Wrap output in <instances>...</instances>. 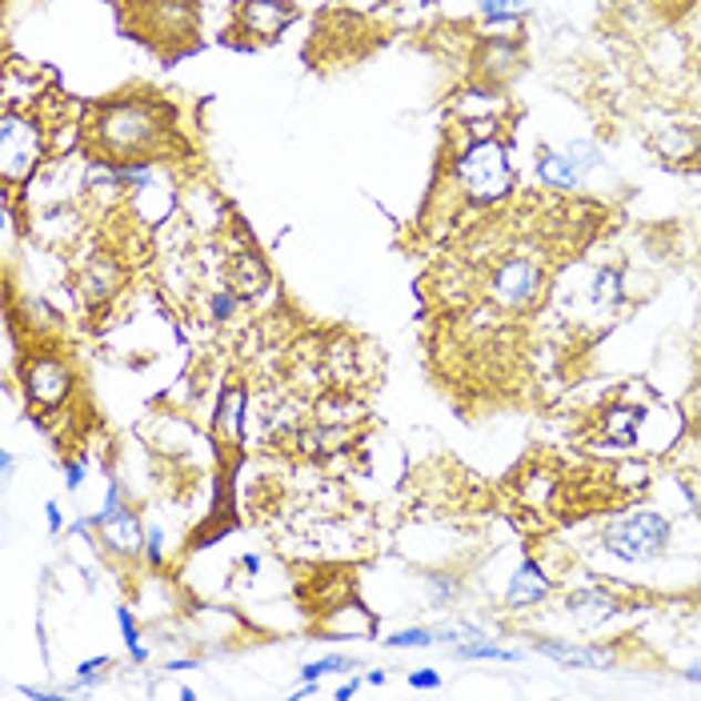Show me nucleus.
I'll return each instance as SVG.
<instances>
[{
    "instance_id": "423d86ee",
    "label": "nucleus",
    "mask_w": 701,
    "mask_h": 701,
    "mask_svg": "<svg viewBox=\"0 0 701 701\" xmlns=\"http://www.w3.org/2000/svg\"><path fill=\"white\" fill-rule=\"evenodd\" d=\"M21 381H24V398L37 409H61L76 389L73 365H69V357L56 353V349L24 357Z\"/></svg>"
},
{
    "instance_id": "c85d7f7f",
    "label": "nucleus",
    "mask_w": 701,
    "mask_h": 701,
    "mask_svg": "<svg viewBox=\"0 0 701 701\" xmlns=\"http://www.w3.org/2000/svg\"><path fill=\"white\" fill-rule=\"evenodd\" d=\"M594 297L597 305H614L621 297V272L618 269H597L594 277Z\"/></svg>"
},
{
    "instance_id": "5701e85b",
    "label": "nucleus",
    "mask_w": 701,
    "mask_h": 701,
    "mask_svg": "<svg viewBox=\"0 0 701 701\" xmlns=\"http://www.w3.org/2000/svg\"><path fill=\"white\" fill-rule=\"evenodd\" d=\"M453 653L465 661H522V649L493 646V641H485L482 633H477V638H461L457 646H453Z\"/></svg>"
},
{
    "instance_id": "f257e3e1",
    "label": "nucleus",
    "mask_w": 701,
    "mask_h": 701,
    "mask_svg": "<svg viewBox=\"0 0 701 701\" xmlns=\"http://www.w3.org/2000/svg\"><path fill=\"white\" fill-rule=\"evenodd\" d=\"M173 116L161 96H113L84 121V141L101 161H153Z\"/></svg>"
},
{
    "instance_id": "393cba45",
    "label": "nucleus",
    "mask_w": 701,
    "mask_h": 701,
    "mask_svg": "<svg viewBox=\"0 0 701 701\" xmlns=\"http://www.w3.org/2000/svg\"><path fill=\"white\" fill-rule=\"evenodd\" d=\"M441 641V629H425V626H409L398 629V633H389L385 646L389 649H430Z\"/></svg>"
},
{
    "instance_id": "f3484780",
    "label": "nucleus",
    "mask_w": 701,
    "mask_h": 701,
    "mask_svg": "<svg viewBox=\"0 0 701 701\" xmlns=\"http://www.w3.org/2000/svg\"><path fill=\"white\" fill-rule=\"evenodd\" d=\"M116 285H121V265L105 261V257H96V261L89 265V272H84L81 293H84V301H89V305H101V301H109V297L116 293Z\"/></svg>"
},
{
    "instance_id": "c9c22d12",
    "label": "nucleus",
    "mask_w": 701,
    "mask_h": 701,
    "mask_svg": "<svg viewBox=\"0 0 701 701\" xmlns=\"http://www.w3.org/2000/svg\"><path fill=\"white\" fill-rule=\"evenodd\" d=\"M685 417H690L693 430H701V385L693 389L690 398H685Z\"/></svg>"
},
{
    "instance_id": "9b49d317",
    "label": "nucleus",
    "mask_w": 701,
    "mask_h": 701,
    "mask_svg": "<svg viewBox=\"0 0 701 701\" xmlns=\"http://www.w3.org/2000/svg\"><path fill=\"white\" fill-rule=\"evenodd\" d=\"M225 281H229V289L241 301H252V297H261L265 289H269V269H265V261L257 257L252 249L237 252V257H229V265H225Z\"/></svg>"
},
{
    "instance_id": "ea45409f",
    "label": "nucleus",
    "mask_w": 701,
    "mask_h": 701,
    "mask_svg": "<svg viewBox=\"0 0 701 701\" xmlns=\"http://www.w3.org/2000/svg\"><path fill=\"white\" fill-rule=\"evenodd\" d=\"M685 678H690V681H701V666H690V670H685Z\"/></svg>"
},
{
    "instance_id": "aec40b11",
    "label": "nucleus",
    "mask_w": 701,
    "mask_h": 701,
    "mask_svg": "<svg viewBox=\"0 0 701 701\" xmlns=\"http://www.w3.org/2000/svg\"><path fill=\"white\" fill-rule=\"evenodd\" d=\"M517 49H509V41H485L482 49V64H477V73L482 81H509L517 73Z\"/></svg>"
},
{
    "instance_id": "58836bf2",
    "label": "nucleus",
    "mask_w": 701,
    "mask_h": 701,
    "mask_svg": "<svg viewBox=\"0 0 701 701\" xmlns=\"http://www.w3.org/2000/svg\"><path fill=\"white\" fill-rule=\"evenodd\" d=\"M357 685H361V681H346V685H337V693H333V698H337V701L353 698V693H357Z\"/></svg>"
},
{
    "instance_id": "7ed1b4c3",
    "label": "nucleus",
    "mask_w": 701,
    "mask_h": 701,
    "mask_svg": "<svg viewBox=\"0 0 701 701\" xmlns=\"http://www.w3.org/2000/svg\"><path fill=\"white\" fill-rule=\"evenodd\" d=\"M44 157H49V128L32 113L9 105L4 121H0V181H4V189L29 185L37 168L44 165Z\"/></svg>"
},
{
    "instance_id": "a878e982",
    "label": "nucleus",
    "mask_w": 701,
    "mask_h": 701,
    "mask_svg": "<svg viewBox=\"0 0 701 701\" xmlns=\"http://www.w3.org/2000/svg\"><path fill=\"white\" fill-rule=\"evenodd\" d=\"M361 661L349 658V653H333V658H321V661H309V666H301V681H321L324 673H349L357 670Z\"/></svg>"
},
{
    "instance_id": "cd10ccee",
    "label": "nucleus",
    "mask_w": 701,
    "mask_h": 701,
    "mask_svg": "<svg viewBox=\"0 0 701 701\" xmlns=\"http://www.w3.org/2000/svg\"><path fill=\"white\" fill-rule=\"evenodd\" d=\"M425 586H430L433 609H445V606H453V601H457V577H450V574H430V577H425Z\"/></svg>"
},
{
    "instance_id": "f704fd0d",
    "label": "nucleus",
    "mask_w": 701,
    "mask_h": 701,
    "mask_svg": "<svg viewBox=\"0 0 701 701\" xmlns=\"http://www.w3.org/2000/svg\"><path fill=\"white\" fill-rule=\"evenodd\" d=\"M145 545H148V561H153V566H157L161 557H165V534H161V529H148Z\"/></svg>"
},
{
    "instance_id": "f03ea898",
    "label": "nucleus",
    "mask_w": 701,
    "mask_h": 701,
    "mask_svg": "<svg viewBox=\"0 0 701 701\" xmlns=\"http://www.w3.org/2000/svg\"><path fill=\"white\" fill-rule=\"evenodd\" d=\"M453 181L470 205H493L513 189L509 153L497 136H473L453 161Z\"/></svg>"
},
{
    "instance_id": "1a4fd4ad",
    "label": "nucleus",
    "mask_w": 701,
    "mask_h": 701,
    "mask_svg": "<svg viewBox=\"0 0 701 701\" xmlns=\"http://www.w3.org/2000/svg\"><path fill=\"white\" fill-rule=\"evenodd\" d=\"M96 529H101V542L121 557H136L141 554V545H145V529L136 522V513L128 505H121V485H109V502L105 509L93 517Z\"/></svg>"
},
{
    "instance_id": "2f4dec72",
    "label": "nucleus",
    "mask_w": 701,
    "mask_h": 701,
    "mask_svg": "<svg viewBox=\"0 0 701 701\" xmlns=\"http://www.w3.org/2000/svg\"><path fill=\"white\" fill-rule=\"evenodd\" d=\"M566 153L577 161V168H581V173H586V168H594L597 161H601V153H597V145H589V141H569Z\"/></svg>"
},
{
    "instance_id": "20e7f679",
    "label": "nucleus",
    "mask_w": 701,
    "mask_h": 701,
    "mask_svg": "<svg viewBox=\"0 0 701 701\" xmlns=\"http://www.w3.org/2000/svg\"><path fill=\"white\" fill-rule=\"evenodd\" d=\"M670 537H673V525L653 509H633L618 522L606 525V534H601V549L621 561H653L670 549Z\"/></svg>"
},
{
    "instance_id": "f8f14e48",
    "label": "nucleus",
    "mask_w": 701,
    "mask_h": 701,
    "mask_svg": "<svg viewBox=\"0 0 701 701\" xmlns=\"http://www.w3.org/2000/svg\"><path fill=\"white\" fill-rule=\"evenodd\" d=\"M245 417H249V389H245L241 381H229V385L220 389L213 425H217V433L225 441H241L245 437Z\"/></svg>"
},
{
    "instance_id": "72a5a7b5",
    "label": "nucleus",
    "mask_w": 701,
    "mask_h": 701,
    "mask_svg": "<svg viewBox=\"0 0 701 701\" xmlns=\"http://www.w3.org/2000/svg\"><path fill=\"white\" fill-rule=\"evenodd\" d=\"M81 482H84V461H64V485L76 493Z\"/></svg>"
},
{
    "instance_id": "6e6552de",
    "label": "nucleus",
    "mask_w": 701,
    "mask_h": 701,
    "mask_svg": "<svg viewBox=\"0 0 701 701\" xmlns=\"http://www.w3.org/2000/svg\"><path fill=\"white\" fill-rule=\"evenodd\" d=\"M293 24L289 0H237L233 29L245 32V44H269Z\"/></svg>"
},
{
    "instance_id": "6ab92c4d",
    "label": "nucleus",
    "mask_w": 701,
    "mask_h": 701,
    "mask_svg": "<svg viewBox=\"0 0 701 701\" xmlns=\"http://www.w3.org/2000/svg\"><path fill=\"white\" fill-rule=\"evenodd\" d=\"M641 409L633 405H614L606 409V421H601V430H606L609 445H638V430H641Z\"/></svg>"
},
{
    "instance_id": "473e14b6",
    "label": "nucleus",
    "mask_w": 701,
    "mask_h": 701,
    "mask_svg": "<svg viewBox=\"0 0 701 701\" xmlns=\"http://www.w3.org/2000/svg\"><path fill=\"white\" fill-rule=\"evenodd\" d=\"M409 685H413V690H437L441 673L437 670H413L409 673Z\"/></svg>"
},
{
    "instance_id": "7c9ffc66",
    "label": "nucleus",
    "mask_w": 701,
    "mask_h": 701,
    "mask_svg": "<svg viewBox=\"0 0 701 701\" xmlns=\"http://www.w3.org/2000/svg\"><path fill=\"white\" fill-rule=\"evenodd\" d=\"M109 666H113V661L109 658H96V661H81V670H76V685L69 693H84L89 690V685H96V681H101V670H109Z\"/></svg>"
},
{
    "instance_id": "b1692460",
    "label": "nucleus",
    "mask_w": 701,
    "mask_h": 701,
    "mask_svg": "<svg viewBox=\"0 0 701 701\" xmlns=\"http://www.w3.org/2000/svg\"><path fill=\"white\" fill-rule=\"evenodd\" d=\"M529 9H534V0H477V12H482L485 24H513L522 21Z\"/></svg>"
},
{
    "instance_id": "4468645a",
    "label": "nucleus",
    "mask_w": 701,
    "mask_h": 701,
    "mask_svg": "<svg viewBox=\"0 0 701 701\" xmlns=\"http://www.w3.org/2000/svg\"><path fill=\"white\" fill-rule=\"evenodd\" d=\"M537 653L561 661V666H586V670H606V666H614V653L594 649V646H577V641L545 638V641H537Z\"/></svg>"
},
{
    "instance_id": "2eb2a0df",
    "label": "nucleus",
    "mask_w": 701,
    "mask_h": 701,
    "mask_svg": "<svg viewBox=\"0 0 701 701\" xmlns=\"http://www.w3.org/2000/svg\"><path fill=\"white\" fill-rule=\"evenodd\" d=\"M566 609L574 614V618H581V621H606V618H614L618 614V597H609L606 589H577V594H569L566 597Z\"/></svg>"
},
{
    "instance_id": "dca6fc26",
    "label": "nucleus",
    "mask_w": 701,
    "mask_h": 701,
    "mask_svg": "<svg viewBox=\"0 0 701 701\" xmlns=\"http://www.w3.org/2000/svg\"><path fill=\"white\" fill-rule=\"evenodd\" d=\"M324 633H337V638H353V633H373V614L357 601H341V606L329 609V618L321 621Z\"/></svg>"
},
{
    "instance_id": "4c0bfd02",
    "label": "nucleus",
    "mask_w": 701,
    "mask_h": 701,
    "mask_svg": "<svg viewBox=\"0 0 701 701\" xmlns=\"http://www.w3.org/2000/svg\"><path fill=\"white\" fill-rule=\"evenodd\" d=\"M0 470H4V482H12V470H17V457L9 450L0 453Z\"/></svg>"
},
{
    "instance_id": "9d476101",
    "label": "nucleus",
    "mask_w": 701,
    "mask_h": 701,
    "mask_svg": "<svg viewBox=\"0 0 701 701\" xmlns=\"http://www.w3.org/2000/svg\"><path fill=\"white\" fill-rule=\"evenodd\" d=\"M554 594V581L537 561H522L517 574L509 577V589H505V609H529L542 606L545 597Z\"/></svg>"
},
{
    "instance_id": "a19ab883",
    "label": "nucleus",
    "mask_w": 701,
    "mask_h": 701,
    "mask_svg": "<svg viewBox=\"0 0 701 701\" xmlns=\"http://www.w3.org/2000/svg\"><path fill=\"white\" fill-rule=\"evenodd\" d=\"M357 9H373V4H378V0H353Z\"/></svg>"
},
{
    "instance_id": "4be33fe9",
    "label": "nucleus",
    "mask_w": 701,
    "mask_h": 701,
    "mask_svg": "<svg viewBox=\"0 0 701 701\" xmlns=\"http://www.w3.org/2000/svg\"><path fill=\"white\" fill-rule=\"evenodd\" d=\"M361 413H365V409L357 405L349 393H329V398L317 401L313 421H321V425H353V421H361Z\"/></svg>"
},
{
    "instance_id": "39448f33",
    "label": "nucleus",
    "mask_w": 701,
    "mask_h": 701,
    "mask_svg": "<svg viewBox=\"0 0 701 701\" xmlns=\"http://www.w3.org/2000/svg\"><path fill=\"white\" fill-rule=\"evenodd\" d=\"M141 4V17L133 21V37L148 44H193L197 37V9H193V0H136Z\"/></svg>"
},
{
    "instance_id": "c756f323",
    "label": "nucleus",
    "mask_w": 701,
    "mask_h": 701,
    "mask_svg": "<svg viewBox=\"0 0 701 701\" xmlns=\"http://www.w3.org/2000/svg\"><path fill=\"white\" fill-rule=\"evenodd\" d=\"M237 309H241V297L233 293L229 285H225V289H217V293L209 297V313H213V321H217V324H229L233 317H237Z\"/></svg>"
},
{
    "instance_id": "ddd939ff",
    "label": "nucleus",
    "mask_w": 701,
    "mask_h": 701,
    "mask_svg": "<svg viewBox=\"0 0 701 701\" xmlns=\"http://www.w3.org/2000/svg\"><path fill=\"white\" fill-rule=\"evenodd\" d=\"M537 177H542V185H549L557 193H574L581 185V168H577V161L569 157L566 148L542 145L537 148Z\"/></svg>"
},
{
    "instance_id": "0eeeda50",
    "label": "nucleus",
    "mask_w": 701,
    "mask_h": 701,
    "mask_svg": "<svg viewBox=\"0 0 701 701\" xmlns=\"http://www.w3.org/2000/svg\"><path fill=\"white\" fill-rule=\"evenodd\" d=\"M542 289H545V269L534 257H505L489 277V301L502 313H525L542 297Z\"/></svg>"
},
{
    "instance_id": "e433bc0d",
    "label": "nucleus",
    "mask_w": 701,
    "mask_h": 701,
    "mask_svg": "<svg viewBox=\"0 0 701 701\" xmlns=\"http://www.w3.org/2000/svg\"><path fill=\"white\" fill-rule=\"evenodd\" d=\"M44 522H49V534H61V529H64V513H61V505H56V502H49V505H44Z\"/></svg>"
},
{
    "instance_id": "bb28decb",
    "label": "nucleus",
    "mask_w": 701,
    "mask_h": 701,
    "mask_svg": "<svg viewBox=\"0 0 701 701\" xmlns=\"http://www.w3.org/2000/svg\"><path fill=\"white\" fill-rule=\"evenodd\" d=\"M116 626H121V633H125V646H128V653H133L136 666H141V661H148V649L141 646V629H136L133 609H128V606L116 609Z\"/></svg>"
},
{
    "instance_id": "a211bd4d",
    "label": "nucleus",
    "mask_w": 701,
    "mask_h": 701,
    "mask_svg": "<svg viewBox=\"0 0 701 701\" xmlns=\"http://www.w3.org/2000/svg\"><path fill=\"white\" fill-rule=\"evenodd\" d=\"M554 493H557V477L549 470H525L522 473V482H517V497H522L525 509H549V502H554Z\"/></svg>"
},
{
    "instance_id": "412c9836",
    "label": "nucleus",
    "mask_w": 701,
    "mask_h": 701,
    "mask_svg": "<svg viewBox=\"0 0 701 701\" xmlns=\"http://www.w3.org/2000/svg\"><path fill=\"white\" fill-rule=\"evenodd\" d=\"M653 145H658V153L670 161V165H681V161H690L693 153H698L701 136L698 128H666V133L653 136Z\"/></svg>"
}]
</instances>
